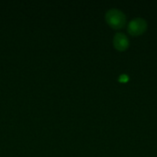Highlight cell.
Instances as JSON below:
<instances>
[{
    "label": "cell",
    "mask_w": 157,
    "mask_h": 157,
    "mask_svg": "<svg viewBox=\"0 0 157 157\" xmlns=\"http://www.w3.org/2000/svg\"><path fill=\"white\" fill-rule=\"evenodd\" d=\"M107 23L114 29H121L126 25L125 14L117 8L109 9L105 16Z\"/></svg>",
    "instance_id": "obj_1"
},
{
    "label": "cell",
    "mask_w": 157,
    "mask_h": 157,
    "mask_svg": "<svg viewBox=\"0 0 157 157\" xmlns=\"http://www.w3.org/2000/svg\"><path fill=\"white\" fill-rule=\"evenodd\" d=\"M147 29V22L145 19L141 17H136L131 20L128 24V32L133 37L140 36L144 34Z\"/></svg>",
    "instance_id": "obj_2"
},
{
    "label": "cell",
    "mask_w": 157,
    "mask_h": 157,
    "mask_svg": "<svg viewBox=\"0 0 157 157\" xmlns=\"http://www.w3.org/2000/svg\"><path fill=\"white\" fill-rule=\"evenodd\" d=\"M113 45L119 52L126 51L130 46V40L124 33H117L113 38Z\"/></svg>",
    "instance_id": "obj_3"
}]
</instances>
